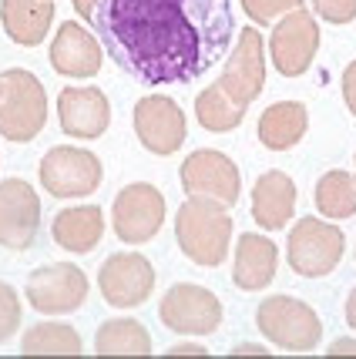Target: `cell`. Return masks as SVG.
<instances>
[{
  "label": "cell",
  "mask_w": 356,
  "mask_h": 359,
  "mask_svg": "<svg viewBox=\"0 0 356 359\" xmlns=\"http://www.w3.org/2000/svg\"><path fill=\"white\" fill-rule=\"evenodd\" d=\"M105 54L141 84H192L232 47V0H98Z\"/></svg>",
  "instance_id": "cell-1"
},
{
  "label": "cell",
  "mask_w": 356,
  "mask_h": 359,
  "mask_svg": "<svg viewBox=\"0 0 356 359\" xmlns=\"http://www.w3.org/2000/svg\"><path fill=\"white\" fill-rule=\"evenodd\" d=\"M232 229L235 219L229 208L205 198H192L178 205L175 215V242L185 259H192L202 269H218L229 259V245H232Z\"/></svg>",
  "instance_id": "cell-2"
},
{
  "label": "cell",
  "mask_w": 356,
  "mask_h": 359,
  "mask_svg": "<svg viewBox=\"0 0 356 359\" xmlns=\"http://www.w3.org/2000/svg\"><path fill=\"white\" fill-rule=\"evenodd\" d=\"M47 125V91L27 67H7L0 74V138L27 144Z\"/></svg>",
  "instance_id": "cell-3"
},
{
  "label": "cell",
  "mask_w": 356,
  "mask_h": 359,
  "mask_svg": "<svg viewBox=\"0 0 356 359\" xmlns=\"http://www.w3.org/2000/svg\"><path fill=\"white\" fill-rule=\"evenodd\" d=\"M343 252H346V235H343L340 222L329 219H296L286 238V259L289 269L303 279H323L333 269L343 262Z\"/></svg>",
  "instance_id": "cell-4"
},
{
  "label": "cell",
  "mask_w": 356,
  "mask_h": 359,
  "mask_svg": "<svg viewBox=\"0 0 356 359\" xmlns=\"http://www.w3.org/2000/svg\"><path fill=\"white\" fill-rule=\"evenodd\" d=\"M256 326L276 349H286V353H310L323 339V323H319L316 309L286 292L259 302Z\"/></svg>",
  "instance_id": "cell-5"
},
{
  "label": "cell",
  "mask_w": 356,
  "mask_h": 359,
  "mask_svg": "<svg viewBox=\"0 0 356 359\" xmlns=\"http://www.w3.org/2000/svg\"><path fill=\"white\" fill-rule=\"evenodd\" d=\"M37 178L47 195H54V198H88L105 182V165L88 148L58 144L41 158Z\"/></svg>",
  "instance_id": "cell-6"
},
{
  "label": "cell",
  "mask_w": 356,
  "mask_h": 359,
  "mask_svg": "<svg viewBox=\"0 0 356 359\" xmlns=\"http://www.w3.org/2000/svg\"><path fill=\"white\" fill-rule=\"evenodd\" d=\"M88 292H91V282L84 276V269L71 266V262H47V266L34 269L24 282V299L41 316L78 313Z\"/></svg>",
  "instance_id": "cell-7"
},
{
  "label": "cell",
  "mask_w": 356,
  "mask_h": 359,
  "mask_svg": "<svg viewBox=\"0 0 356 359\" xmlns=\"http://www.w3.org/2000/svg\"><path fill=\"white\" fill-rule=\"evenodd\" d=\"M165 225V195L152 182L124 185L111 202V229L124 245L152 242Z\"/></svg>",
  "instance_id": "cell-8"
},
{
  "label": "cell",
  "mask_w": 356,
  "mask_h": 359,
  "mask_svg": "<svg viewBox=\"0 0 356 359\" xmlns=\"http://www.w3.org/2000/svg\"><path fill=\"white\" fill-rule=\"evenodd\" d=\"M182 188L192 198H205L222 208H232L242 195V172L232 158L218 148H199L182 161Z\"/></svg>",
  "instance_id": "cell-9"
},
{
  "label": "cell",
  "mask_w": 356,
  "mask_h": 359,
  "mask_svg": "<svg viewBox=\"0 0 356 359\" xmlns=\"http://www.w3.org/2000/svg\"><path fill=\"white\" fill-rule=\"evenodd\" d=\"M158 319H161V326L178 336H192V339L212 336L222 326V302L205 285L178 282L158 302Z\"/></svg>",
  "instance_id": "cell-10"
},
{
  "label": "cell",
  "mask_w": 356,
  "mask_h": 359,
  "mask_svg": "<svg viewBox=\"0 0 356 359\" xmlns=\"http://www.w3.org/2000/svg\"><path fill=\"white\" fill-rule=\"evenodd\" d=\"M265 50H269V61L282 78H303L316 61V50H319V24H316L312 11L299 7L293 14L279 17Z\"/></svg>",
  "instance_id": "cell-11"
},
{
  "label": "cell",
  "mask_w": 356,
  "mask_h": 359,
  "mask_svg": "<svg viewBox=\"0 0 356 359\" xmlns=\"http://www.w3.org/2000/svg\"><path fill=\"white\" fill-rule=\"evenodd\" d=\"M135 135H138L141 148L158 158L175 155L188 138V121L185 111L178 108V101L169 94H145L135 101Z\"/></svg>",
  "instance_id": "cell-12"
},
{
  "label": "cell",
  "mask_w": 356,
  "mask_h": 359,
  "mask_svg": "<svg viewBox=\"0 0 356 359\" xmlns=\"http://www.w3.org/2000/svg\"><path fill=\"white\" fill-rule=\"evenodd\" d=\"M98 289L114 309H138L152 299L155 266L141 252H114L98 272Z\"/></svg>",
  "instance_id": "cell-13"
},
{
  "label": "cell",
  "mask_w": 356,
  "mask_h": 359,
  "mask_svg": "<svg viewBox=\"0 0 356 359\" xmlns=\"http://www.w3.org/2000/svg\"><path fill=\"white\" fill-rule=\"evenodd\" d=\"M265 61H269V50H265L263 31L256 24L242 27V31L235 34L232 57H225V71H222L218 84L225 88V94L232 101L249 108L265 88Z\"/></svg>",
  "instance_id": "cell-14"
},
{
  "label": "cell",
  "mask_w": 356,
  "mask_h": 359,
  "mask_svg": "<svg viewBox=\"0 0 356 359\" xmlns=\"http://www.w3.org/2000/svg\"><path fill=\"white\" fill-rule=\"evenodd\" d=\"M41 235V195L24 178L0 182V245L27 252Z\"/></svg>",
  "instance_id": "cell-15"
},
{
  "label": "cell",
  "mask_w": 356,
  "mask_h": 359,
  "mask_svg": "<svg viewBox=\"0 0 356 359\" xmlns=\"http://www.w3.org/2000/svg\"><path fill=\"white\" fill-rule=\"evenodd\" d=\"M101 64H105V44L98 41V34H91L78 20H64L51 41V67L61 78L88 81L101 71Z\"/></svg>",
  "instance_id": "cell-16"
},
{
  "label": "cell",
  "mask_w": 356,
  "mask_h": 359,
  "mask_svg": "<svg viewBox=\"0 0 356 359\" xmlns=\"http://www.w3.org/2000/svg\"><path fill=\"white\" fill-rule=\"evenodd\" d=\"M58 121L67 138L94 141L101 138L111 125V101L108 94L94 84L81 88H64L58 94Z\"/></svg>",
  "instance_id": "cell-17"
},
{
  "label": "cell",
  "mask_w": 356,
  "mask_h": 359,
  "mask_svg": "<svg viewBox=\"0 0 356 359\" xmlns=\"http://www.w3.org/2000/svg\"><path fill=\"white\" fill-rule=\"evenodd\" d=\"M296 182L286 172H263L252 185V219L259 222L265 232H282L296 215Z\"/></svg>",
  "instance_id": "cell-18"
},
{
  "label": "cell",
  "mask_w": 356,
  "mask_h": 359,
  "mask_svg": "<svg viewBox=\"0 0 356 359\" xmlns=\"http://www.w3.org/2000/svg\"><path fill=\"white\" fill-rule=\"evenodd\" d=\"M279 269V245L269 235L246 232L239 235L232 259V282L242 292H263L269 282L276 279Z\"/></svg>",
  "instance_id": "cell-19"
},
{
  "label": "cell",
  "mask_w": 356,
  "mask_h": 359,
  "mask_svg": "<svg viewBox=\"0 0 356 359\" xmlns=\"http://www.w3.org/2000/svg\"><path fill=\"white\" fill-rule=\"evenodd\" d=\"M51 238L58 242V249L71 252V255H88L105 238V212L98 205L61 208L51 222Z\"/></svg>",
  "instance_id": "cell-20"
},
{
  "label": "cell",
  "mask_w": 356,
  "mask_h": 359,
  "mask_svg": "<svg viewBox=\"0 0 356 359\" xmlns=\"http://www.w3.org/2000/svg\"><path fill=\"white\" fill-rule=\"evenodd\" d=\"M54 0H0V24L17 47H37L54 24Z\"/></svg>",
  "instance_id": "cell-21"
},
{
  "label": "cell",
  "mask_w": 356,
  "mask_h": 359,
  "mask_svg": "<svg viewBox=\"0 0 356 359\" xmlns=\"http://www.w3.org/2000/svg\"><path fill=\"white\" fill-rule=\"evenodd\" d=\"M310 131V111L303 101H276L259 114V144L269 151H289Z\"/></svg>",
  "instance_id": "cell-22"
},
{
  "label": "cell",
  "mask_w": 356,
  "mask_h": 359,
  "mask_svg": "<svg viewBox=\"0 0 356 359\" xmlns=\"http://www.w3.org/2000/svg\"><path fill=\"white\" fill-rule=\"evenodd\" d=\"M94 353L101 356H148L152 353V332L138 319H108L94 332Z\"/></svg>",
  "instance_id": "cell-23"
},
{
  "label": "cell",
  "mask_w": 356,
  "mask_h": 359,
  "mask_svg": "<svg viewBox=\"0 0 356 359\" xmlns=\"http://www.w3.org/2000/svg\"><path fill=\"white\" fill-rule=\"evenodd\" d=\"M312 202H316V212L329 222L353 219L356 215V172L329 168V172L316 182Z\"/></svg>",
  "instance_id": "cell-24"
},
{
  "label": "cell",
  "mask_w": 356,
  "mask_h": 359,
  "mask_svg": "<svg viewBox=\"0 0 356 359\" xmlns=\"http://www.w3.org/2000/svg\"><path fill=\"white\" fill-rule=\"evenodd\" d=\"M81 349H84V339L67 323H37L24 329L20 336V353L27 356H78Z\"/></svg>",
  "instance_id": "cell-25"
},
{
  "label": "cell",
  "mask_w": 356,
  "mask_h": 359,
  "mask_svg": "<svg viewBox=\"0 0 356 359\" xmlns=\"http://www.w3.org/2000/svg\"><path fill=\"white\" fill-rule=\"evenodd\" d=\"M195 118H199V125L205 128V131L225 135V131H235V128L242 125L246 108H242L239 101H232L218 81H212L205 91L195 94Z\"/></svg>",
  "instance_id": "cell-26"
},
{
  "label": "cell",
  "mask_w": 356,
  "mask_h": 359,
  "mask_svg": "<svg viewBox=\"0 0 356 359\" xmlns=\"http://www.w3.org/2000/svg\"><path fill=\"white\" fill-rule=\"evenodd\" d=\"M239 4H242L246 17L256 27H269V24H276L279 17L293 14V11L303 7V0H239Z\"/></svg>",
  "instance_id": "cell-27"
},
{
  "label": "cell",
  "mask_w": 356,
  "mask_h": 359,
  "mask_svg": "<svg viewBox=\"0 0 356 359\" xmlns=\"http://www.w3.org/2000/svg\"><path fill=\"white\" fill-rule=\"evenodd\" d=\"M20 316H24V302L17 296V289L11 282H0V346L17 336Z\"/></svg>",
  "instance_id": "cell-28"
},
{
  "label": "cell",
  "mask_w": 356,
  "mask_h": 359,
  "mask_svg": "<svg viewBox=\"0 0 356 359\" xmlns=\"http://www.w3.org/2000/svg\"><path fill=\"white\" fill-rule=\"evenodd\" d=\"M312 14L323 17L326 24H353L356 0H312Z\"/></svg>",
  "instance_id": "cell-29"
},
{
  "label": "cell",
  "mask_w": 356,
  "mask_h": 359,
  "mask_svg": "<svg viewBox=\"0 0 356 359\" xmlns=\"http://www.w3.org/2000/svg\"><path fill=\"white\" fill-rule=\"evenodd\" d=\"M340 88H343V101H346V108H350V114L356 118V61H350L346 67H343Z\"/></svg>",
  "instance_id": "cell-30"
},
{
  "label": "cell",
  "mask_w": 356,
  "mask_h": 359,
  "mask_svg": "<svg viewBox=\"0 0 356 359\" xmlns=\"http://www.w3.org/2000/svg\"><path fill=\"white\" fill-rule=\"evenodd\" d=\"M329 356H356V336H343L329 343Z\"/></svg>",
  "instance_id": "cell-31"
},
{
  "label": "cell",
  "mask_w": 356,
  "mask_h": 359,
  "mask_svg": "<svg viewBox=\"0 0 356 359\" xmlns=\"http://www.w3.org/2000/svg\"><path fill=\"white\" fill-rule=\"evenodd\" d=\"M169 356H205V346H199V343H175L169 349Z\"/></svg>",
  "instance_id": "cell-32"
},
{
  "label": "cell",
  "mask_w": 356,
  "mask_h": 359,
  "mask_svg": "<svg viewBox=\"0 0 356 359\" xmlns=\"http://www.w3.org/2000/svg\"><path fill=\"white\" fill-rule=\"evenodd\" d=\"M343 316H346V326L356 332V285L350 289V296H346V309H343Z\"/></svg>",
  "instance_id": "cell-33"
},
{
  "label": "cell",
  "mask_w": 356,
  "mask_h": 359,
  "mask_svg": "<svg viewBox=\"0 0 356 359\" xmlns=\"http://www.w3.org/2000/svg\"><path fill=\"white\" fill-rule=\"evenodd\" d=\"M232 353H235V356H265L269 349H265L263 343H242V346H235Z\"/></svg>",
  "instance_id": "cell-34"
},
{
  "label": "cell",
  "mask_w": 356,
  "mask_h": 359,
  "mask_svg": "<svg viewBox=\"0 0 356 359\" xmlns=\"http://www.w3.org/2000/svg\"><path fill=\"white\" fill-rule=\"evenodd\" d=\"M74 4V11H78V17H84L88 24H91V17H94V4L98 0H71Z\"/></svg>",
  "instance_id": "cell-35"
},
{
  "label": "cell",
  "mask_w": 356,
  "mask_h": 359,
  "mask_svg": "<svg viewBox=\"0 0 356 359\" xmlns=\"http://www.w3.org/2000/svg\"><path fill=\"white\" fill-rule=\"evenodd\" d=\"M353 165H356V155H353Z\"/></svg>",
  "instance_id": "cell-36"
}]
</instances>
